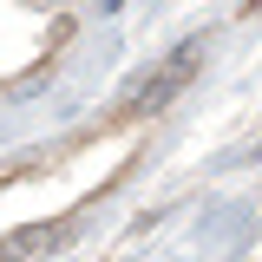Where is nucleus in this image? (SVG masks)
Instances as JSON below:
<instances>
[{
	"mask_svg": "<svg viewBox=\"0 0 262 262\" xmlns=\"http://www.w3.org/2000/svg\"><path fill=\"white\" fill-rule=\"evenodd\" d=\"M196 66H203V46H196V39H190V46H177V53H170L158 72H144L138 98H131L118 118H138V112H158V105H170V98H177V92H184V85L196 79Z\"/></svg>",
	"mask_w": 262,
	"mask_h": 262,
	"instance_id": "1",
	"label": "nucleus"
},
{
	"mask_svg": "<svg viewBox=\"0 0 262 262\" xmlns=\"http://www.w3.org/2000/svg\"><path fill=\"white\" fill-rule=\"evenodd\" d=\"M256 13H262V0H256Z\"/></svg>",
	"mask_w": 262,
	"mask_h": 262,
	"instance_id": "2",
	"label": "nucleus"
}]
</instances>
